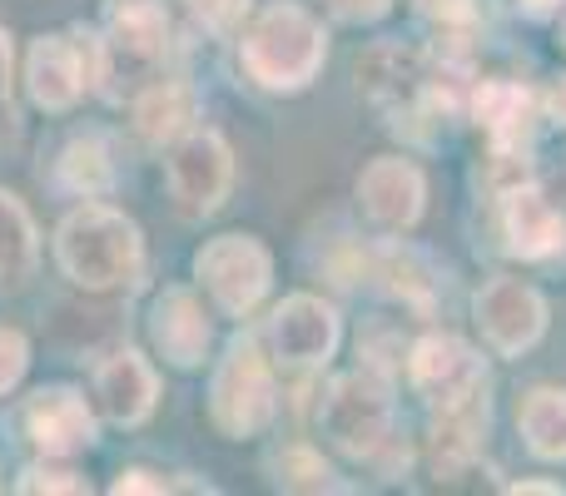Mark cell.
I'll list each match as a JSON object with an SVG mask.
<instances>
[{"label": "cell", "mask_w": 566, "mask_h": 496, "mask_svg": "<svg viewBox=\"0 0 566 496\" xmlns=\"http://www.w3.org/2000/svg\"><path fill=\"white\" fill-rule=\"evenodd\" d=\"M522 6H527V10H532V15H547V10H557V6H562V0H522Z\"/></svg>", "instance_id": "f546056e"}, {"label": "cell", "mask_w": 566, "mask_h": 496, "mask_svg": "<svg viewBox=\"0 0 566 496\" xmlns=\"http://www.w3.org/2000/svg\"><path fill=\"white\" fill-rule=\"evenodd\" d=\"M185 6H189V15L205 30H214V35H229V30L249 15V0H185Z\"/></svg>", "instance_id": "cb8c5ba5"}, {"label": "cell", "mask_w": 566, "mask_h": 496, "mask_svg": "<svg viewBox=\"0 0 566 496\" xmlns=\"http://www.w3.org/2000/svg\"><path fill=\"white\" fill-rule=\"evenodd\" d=\"M318 428H323V437H328L338 452H348V457H378L388 432H392L388 392H382L373 378H363V372L338 378L328 392H323Z\"/></svg>", "instance_id": "ba28073f"}, {"label": "cell", "mask_w": 566, "mask_h": 496, "mask_svg": "<svg viewBox=\"0 0 566 496\" xmlns=\"http://www.w3.org/2000/svg\"><path fill=\"white\" fill-rule=\"evenodd\" d=\"M20 492H90V482L75 467H60V462H35V467L20 472L15 482Z\"/></svg>", "instance_id": "603a6c76"}, {"label": "cell", "mask_w": 566, "mask_h": 496, "mask_svg": "<svg viewBox=\"0 0 566 496\" xmlns=\"http://www.w3.org/2000/svg\"><path fill=\"white\" fill-rule=\"evenodd\" d=\"M408 372H412V388H418L432 408H442L448 422L478 418L482 392H488V368H482V358L462 338H448V333H442V338H422L418 348H412Z\"/></svg>", "instance_id": "277c9868"}, {"label": "cell", "mask_w": 566, "mask_h": 496, "mask_svg": "<svg viewBox=\"0 0 566 496\" xmlns=\"http://www.w3.org/2000/svg\"><path fill=\"white\" fill-rule=\"evenodd\" d=\"M105 75L99 80H149L169 55V10L165 0H105L99 35Z\"/></svg>", "instance_id": "5b68a950"}, {"label": "cell", "mask_w": 566, "mask_h": 496, "mask_svg": "<svg viewBox=\"0 0 566 496\" xmlns=\"http://www.w3.org/2000/svg\"><path fill=\"white\" fill-rule=\"evenodd\" d=\"M422 194H428V189H422V175H418V165H408V159H373L358 179L363 214H368L378 229H388V234H402V229L418 224Z\"/></svg>", "instance_id": "4fadbf2b"}, {"label": "cell", "mask_w": 566, "mask_h": 496, "mask_svg": "<svg viewBox=\"0 0 566 496\" xmlns=\"http://www.w3.org/2000/svg\"><path fill=\"white\" fill-rule=\"evenodd\" d=\"M512 492H562V487H542V482H517Z\"/></svg>", "instance_id": "1f68e13d"}, {"label": "cell", "mask_w": 566, "mask_h": 496, "mask_svg": "<svg viewBox=\"0 0 566 496\" xmlns=\"http://www.w3.org/2000/svg\"><path fill=\"white\" fill-rule=\"evenodd\" d=\"M274 482L279 487H289V492H323V487H333V472H328V462H323L318 452L289 447V452H279L274 457Z\"/></svg>", "instance_id": "7402d4cb"}, {"label": "cell", "mask_w": 566, "mask_h": 496, "mask_svg": "<svg viewBox=\"0 0 566 496\" xmlns=\"http://www.w3.org/2000/svg\"><path fill=\"white\" fill-rule=\"evenodd\" d=\"M15 428L45 457H75L95 447V412L75 388H35L15 412Z\"/></svg>", "instance_id": "30bf717a"}, {"label": "cell", "mask_w": 566, "mask_h": 496, "mask_svg": "<svg viewBox=\"0 0 566 496\" xmlns=\"http://www.w3.org/2000/svg\"><path fill=\"white\" fill-rule=\"evenodd\" d=\"M522 437L537 457L562 462L566 457V392L557 388H537L522 402Z\"/></svg>", "instance_id": "ffe728a7"}, {"label": "cell", "mask_w": 566, "mask_h": 496, "mask_svg": "<svg viewBox=\"0 0 566 496\" xmlns=\"http://www.w3.org/2000/svg\"><path fill=\"white\" fill-rule=\"evenodd\" d=\"M99 75H105V55H99V35H90V30L40 35L30 45L25 80H30V99L40 109H70L85 89L99 85Z\"/></svg>", "instance_id": "8992f818"}, {"label": "cell", "mask_w": 566, "mask_h": 496, "mask_svg": "<svg viewBox=\"0 0 566 496\" xmlns=\"http://www.w3.org/2000/svg\"><path fill=\"white\" fill-rule=\"evenodd\" d=\"M159 378L139 352H115L95 368V408L115 428H139L155 412Z\"/></svg>", "instance_id": "9a60e30c"}, {"label": "cell", "mask_w": 566, "mask_h": 496, "mask_svg": "<svg viewBox=\"0 0 566 496\" xmlns=\"http://www.w3.org/2000/svg\"><path fill=\"white\" fill-rule=\"evenodd\" d=\"M323 6L343 20H378L388 10V0H323Z\"/></svg>", "instance_id": "83f0119b"}, {"label": "cell", "mask_w": 566, "mask_h": 496, "mask_svg": "<svg viewBox=\"0 0 566 496\" xmlns=\"http://www.w3.org/2000/svg\"><path fill=\"white\" fill-rule=\"evenodd\" d=\"M165 175H169V194H175L179 214L205 219L224 204L229 184H234V155H229V145L214 129H189L169 149Z\"/></svg>", "instance_id": "9c48e42d"}, {"label": "cell", "mask_w": 566, "mask_h": 496, "mask_svg": "<svg viewBox=\"0 0 566 496\" xmlns=\"http://www.w3.org/2000/svg\"><path fill=\"white\" fill-rule=\"evenodd\" d=\"M418 10L432 20V25H442V35L478 25V6H472V0H418Z\"/></svg>", "instance_id": "484cf974"}, {"label": "cell", "mask_w": 566, "mask_h": 496, "mask_svg": "<svg viewBox=\"0 0 566 496\" xmlns=\"http://www.w3.org/2000/svg\"><path fill=\"white\" fill-rule=\"evenodd\" d=\"M478 119L497 145V155H517L532 135V95L522 85H507V80H488L478 89Z\"/></svg>", "instance_id": "e0dca14e"}, {"label": "cell", "mask_w": 566, "mask_h": 496, "mask_svg": "<svg viewBox=\"0 0 566 496\" xmlns=\"http://www.w3.org/2000/svg\"><path fill=\"white\" fill-rule=\"evenodd\" d=\"M323 55H328V35L303 6H269L239 40L249 80H259L264 89H303L323 70Z\"/></svg>", "instance_id": "7a4b0ae2"}, {"label": "cell", "mask_w": 566, "mask_h": 496, "mask_svg": "<svg viewBox=\"0 0 566 496\" xmlns=\"http://www.w3.org/2000/svg\"><path fill=\"white\" fill-rule=\"evenodd\" d=\"M478 323L492 348L507 352V358H522L547 328V303L517 278H492L478 293Z\"/></svg>", "instance_id": "7c38bea8"}, {"label": "cell", "mask_w": 566, "mask_h": 496, "mask_svg": "<svg viewBox=\"0 0 566 496\" xmlns=\"http://www.w3.org/2000/svg\"><path fill=\"white\" fill-rule=\"evenodd\" d=\"M40 263V239L30 224L25 204L0 189V288H25L35 278Z\"/></svg>", "instance_id": "d6986e66"}, {"label": "cell", "mask_w": 566, "mask_h": 496, "mask_svg": "<svg viewBox=\"0 0 566 496\" xmlns=\"http://www.w3.org/2000/svg\"><path fill=\"white\" fill-rule=\"evenodd\" d=\"M60 179H65L75 194L95 199L105 194L109 184H115V165H109V149L99 135H75L65 145V155H60Z\"/></svg>", "instance_id": "44dd1931"}, {"label": "cell", "mask_w": 566, "mask_h": 496, "mask_svg": "<svg viewBox=\"0 0 566 496\" xmlns=\"http://www.w3.org/2000/svg\"><path fill=\"white\" fill-rule=\"evenodd\" d=\"M566 244V224L562 214L547 204V194L517 184L507 189V249L522 258H552Z\"/></svg>", "instance_id": "2e32d148"}, {"label": "cell", "mask_w": 566, "mask_h": 496, "mask_svg": "<svg viewBox=\"0 0 566 496\" xmlns=\"http://www.w3.org/2000/svg\"><path fill=\"white\" fill-rule=\"evenodd\" d=\"M25 368H30V342H25V333L0 328V398H6V392L15 388L20 378H25Z\"/></svg>", "instance_id": "d4e9b609"}, {"label": "cell", "mask_w": 566, "mask_h": 496, "mask_svg": "<svg viewBox=\"0 0 566 496\" xmlns=\"http://www.w3.org/2000/svg\"><path fill=\"white\" fill-rule=\"evenodd\" d=\"M189 119H195V89L179 85V80H159L145 85L135 99V129L145 145H175L179 135H189Z\"/></svg>", "instance_id": "ac0fdd59"}, {"label": "cell", "mask_w": 566, "mask_h": 496, "mask_svg": "<svg viewBox=\"0 0 566 496\" xmlns=\"http://www.w3.org/2000/svg\"><path fill=\"white\" fill-rule=\"evenodd\" d=\"M10 99V35L0 30V105Z\"/></svg>", "instance_id": "f1b7e54d"}, {"label": "cell", "mask_w": 566, "mask_h": 496, "mask_svg": "<svg viewBox=\"0 0 566 496\" xmlns=\"http://www.w3.org/2000/svg\"><path fill=\"white\" fill-rule=\"evenodd\" d=\"M269 348L283 368H323L338 348V313L313 293H293L269 318Z\"/></svg>", "instance_id": "8fae6325"}, {"label": "cell", "mask_w": 566, "mask_h": 496, "mask_svg": "<svg viewBox=\"0 0 566 496\" xmlns=\"http://www.w3.org/2000/svg\"><path fill=\"white\" fill-rule=\"evenodd\" d=\"M55 258L65 278L85 293L129 288L145 273V239L135 219H125L109 204H80L55 229Z\"/></svg>", "instance_id": "6da1fadb"}, {"label": "cell", "mask_w": 566, "mask_h": 496, "mask_svg": "<svg viewBox=\"0 0 566 496\" xmlns=\"http://www.w3.org/2000/svg\"><path fill=\"white\" fill-rule=\"evenodd\" d=\"M195 273L219 308L244 318V313H254L264 303L269 283H274V258L249 234H219L195 253Z\"/></svg>", "instance_id": "52a82bcc"}, {"label": "cell", "mask_w": 566, "mask_h": 496, "mask_svg": "<svg viewBox=\"0 0 566 496\" xmlns=\"http://www.w3.org/2000/svg\"><path fill=\"white\" fill-rule=\"evenodd\" d=\"M557 184H562V194H566V169H562V175H557Z\"/></svg>", "instance_id": "d6a6232c"}, {"label": "cell", "mask_w": 566, "mask_h": 496, "mask_svg": "<svg viewBox=\"0 0 566 496\" xmlns=\"http://www.w3.org/2000/svg\"><path fill=\"white\" fill-rule=\"evenodd\" d=\"M179 482H169V477H159V472H145V467H129V472H119L115 477V492L125 496V492H175Z\"/></svg>", "instance_id": "4316f807"}, {"label": "cell", "mask_w": 566, "mask_h": 496, "mask_svg": "<svg viewBox=\"0 0 566 496\" xmlns=\"http://www.w3.org/2000/svg\"><path fill=\"white\" fill-rule=\"evenodd\" d=\"M279 392H274V372H269L264 352L254 338H234L214 372V388H209V422H214L224 437L244 442L274 422Z\"/></svg>", "instance_id": "3957f363"}, {"label": "cell", "mask_w": 566, "mask_h": 496, "mask_svg": "<svg viewBox=\"0 0 566 496\" xmlns=\"http://www.w3.org/2000/svg\"><path fill=\"white\" fill-rule=\"evenodd\" d=\"M552 109H557V115L566 119V80H562V85H557V89H552Z\"/></svg>", "instance_id": "4dcf8cb0"}, {"label": "cell", "mask_w": 566, "mask_h": 496, "mask_svg": "<svg viewBox=\"0 0 566 496\" xmlns=\"http://www.w3.org/2000/svg\"><path fill=\"white\" fill-rule=\"evenodd\" d=\"M562 40H566V15H562Z\"/></svg>", "instance_id": "836d02e7"}, {"label": "cell", "mask_w": 566, "mask_h": 496, "mask_svg": "<svg viewBox=\"0 0 566 496\" xmlns=\"http://www.w3.org/2000/svg\"><path fill=\"white\" fill-rule=\"evenodd\" d=\"M149 342L169 368H199L209 352V318L189 288H165L149 308Z\"/></svg>", "instance_id": "5bb4252c"}]
</instances>
